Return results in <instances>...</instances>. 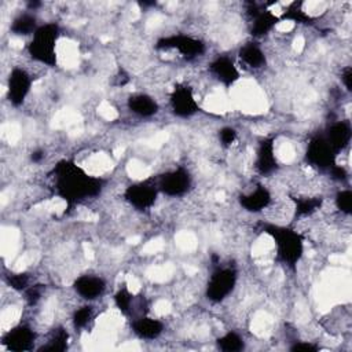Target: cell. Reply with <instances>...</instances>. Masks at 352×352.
Wrapping results in <instances>:
<instances>
[{"mask_svg":"<svg viewBox=\"0 0 352 352\" xmlns=\"http://www.w3.org/2000/svg\"><path fill=\"white\" fill-rule=\"evenodd\" d=\"M155 48L162 51L175 50L186 59H195L206 51V45L201 38L182 33L160 37L155 43Z\"/></svg>","mask_w":352,"mask_h":352,"instance_id":"obj_5","label":"cell"},{"mask_svg":"<svg viewBox=\"0 0 352 352\" xmlns=\"http://www.w3.org/2000/svg\"><path fill=\"white\" fill-rule=\"evenodd\" d=\"M92 319H94V307L89 304H85L73 312L72 323H73L74 329L82 330V329L88 327V324L92 322Z\"/></svg>","mask_w":352,"mask_h":352,"instance_id":"obj_26","label":"cell"},{"mask_svg":"<svg viewBox=\"0 0 352 352\" xmlns=\"http://www.w3.org/2000/svg\"><path fill=\"white\" fill-rule=\"evenodd\" d=\"M323 198L322 197H300L294 198V210L300 217L311 216L322 208Z\"/></svg>","mask_w":352,"mask_h":352,"instance_id":"obj_22","label":"cell"},{"mask_svg":"<svg viewBox=\"0 0 352 352\" xmlns=\"http://www.w3.org/2000/svg\"><path fill=\"white\" fill-rule=\"evenodd\" d=\"M279 168L278 158L275 154V140L274 138H264L258 142L256 157H254V169L261 176H270Z\"/></svg>","mask_w":352,"mask_h":352,"instance_id":"obj_13","label":"cell"},{"mask_svg":"<svg viewBox=\"0 0 352 352\" xmlns=\"http://www.w3.org/2000/svg\"><path fill=\"white\" fill-rule=\"evenodd\" d=\"M160 190L157 180L147 179L129 184L124 191V199L138 210H147L153 208L158 198Z\"/></svg>","mask_w":352,"mask_h":352,"instance_id":"obj_6","label":"cell"},{"mask_svg":"<svg viewBox=\"0 0 352 352\" xmlns=\"http://www.w3.org/2000/svg\"><path fill=\"white\" fill-rule=\"evenodd\" d=\"M4 280L7 286L15 292H25L30 286V278L26 272H8Z\"/></svg>","mask_w":352,"mask_h":352,"instance_id":"obj_27","label":"cell"},{"mask_svg":"<svg viewBox=\"0 0 352 352\" xmlns=\"http://www.w3.org/2000/svg\"><path fill=\"white\" fill-rule=\"evenodd\" d=\"M238 138V132L232 126H223L219 131V140L223 147H230Z\"/></svg>","mask_w":352,"mask_h":352,"instance_id":"obj_30","label":"cell"},{"mask_svg":"<svg viewBox=\"0 0 352 352\" xmlns=\"http://www.w3.org/2000/svg\"><path fill=\"white\" fill-rule=\"evenodd\" d=\"M341 81L345 87V89L348 92L352 91V67L351 66H345L341 72Z\"/></svg>","mask_w":352,"mask_h":352,"instance_id":"obj_34","label":"cell"},{"mask_svg":"<svg viewBox=\"0 0 352 352\" xmlns=\"http://www.w3.org/2000/svg\"><path fill=\"white\" fill-rule=\"evenodd\" d=\"M73 290L84 300L94 301L99 298L106 290V282L99 275L84 274L74 279Z\"/></svg>","mask_w":352,"mask_h":352,"instance_id":"obj_14","label":"cell"},{"mask_svg":"<svg viewBox=\"0 0 352 352\" xmlns=\"http://www.w3.org/2000/svg\"><path fill=\"white\" fill-rule=\"evenodd\" d=\"M248 14L250 16L249 32L254 38H261L268 33H271L280 21V18L275 15L271 10H267V8L263 10L256 3H249Z\"/></svg>","mask_w":352,"mask_h":352,"instance_id":"obj_11","label":"cell"},{"mask_svg":"<svg viewBox=\"0 0 352 352\" xmlns=\"http://www.w3.org/2000/svg\"><path fill=\"white\" fill-rule=\"evenodd\" d=\"M210 73L217 78L219 82H221L224 87L234 85L239 77V69L236 67L235 62L227 56V55H219L209 63Z\"/></svg>","mask_w":352,"mask_h":352,"instance_id":"obj_15","label":"cell"},{"mask_svg":"<svg viewBox=\"0 0 352 352\" xmlns=\"http://www.w3.org/2000/svg\"><path fill=\"white\" fill-rule=\"evenodd\" d=\"M69 333L63 327H56L52 330L47 344L38 348V351H50V352H63L67 349Z\"/></svg>","mask_w":352,"mask_h":352,"instance_id":"obj_23","label":"cell"},{"mask_svg":"<svg viewBox=\"0 0 352 352\" xmlns=\"http://www.w3.org/2000/svg\"><path fill=\"white\" fill-rule=\"evenodd\" d=\"M36 337L37 334L30 326L19 323L3 334L1 344L8 351L23 352L33 348Z\"/></svg>","mask_w":352,"mask_h":352,"instance_id":"obj_12","label":"cell"},{"mask_svg":"<svg viewBox=\"0 0 352 352\" xmlns=\"http://www.w3.org/2000/svg\"><path fill=\"white\" fill-rule=\"evenodd\" d=\"M38 26L37 16L33 12H22L12 19L10 32L15 36H33Z\"/></svg>","mask_w":352,"mask_h":352,"instance_id":"obj_21","label":"cell"},{"mask_svg":"<svg viewBox=\"0 0 352 352\" xmlns=\"http://www.w3.org/2000/svg\"><path fill=\"white\" fill-rule=\"evenodd\" d=\"M44 157H45V153L43 151V150H40V148H37V150H34L32 154H30V160L33 161V162H41L43 160H44Z\"/></svg>","mask_w":352,"mask_h":352,"instance_id":"obj_35","label":"cell"},{"mask_svg":"<svg viewBox=\"0 0 352 352\" xmlns=\"http://www.w3.org/2000/svg\"><path fill=\"white\" fill-rule=\"evenodd\" d=\"M25 300L29 305H34L43 296V285H30L25 292Z\"/></svg>","mask_w":352,"mask_h":352,"instance_id":"obj_31","label":"cell"},{"mask_svg":"<svg viewBox=\"0 0 352 352\" xmlns=\"http://www.w3.org/2000/svg\"><path fill=\"white\" fill-rule=\"evenodd\" d=\"M191 173L184 166H176L166 170L157 179L160 192L165 194L166 197H182L191 188Z\"/></svg>","mask_w":352,"mask_h":352,"instance_id":"obj_7","label":"cell"},{"mask_svg":"<svg viewBox=\"0 0 352 352\" xmlns=\"http://www.w3.org/2000/svg\"><path fill=\"white\" fill-rule=\"evenodd\" d=\"M305 160L311 166L329 170L334 164H337V153L333 150L323 135H315L311 138L307 146Z\"/></svg>","mask_w":352,"mask_h":352,"instance_id":"obj_9","label":"cell"},{"mask_svg":"<svg viewBox=\"0 0 352 352\" xmlns=\"http://www.w3.org/2000/svg\"><path fill=\"white\" fill-rule=\"evenodd\" d=\"M60 36V29L55 22H47L37 28L30 41L28 43V54L41 65L54 67L58 63L56 43Z\"/></svg>","mask_w":352,"mask_h":352,"instance_id":"obj_3","label":"cell"},{"mask_svg":"<svg viewBox=\"0 0 352 352\" xmlns=\"http://www.w3.org/2000/svg\"><path fill=\"white\" fill-rule=\"evenodd\" d=\"M114 305L122 315H129L132 312V305H133V294L129 292L128 287H120L114 296Z\"/></svg>","mask_w":352,"mask_h":352,"instance_id":"obj_25","label":"cell"},{"mask_svg":"<svg viewBox=\"0 0 352 352\" xmlns=\"http://www.w3.org/2000/svg\"><path fill=\"white\" fill-rule=\"evenodd\" d=\"M238 58L243 65H246L248 67H250L253 70L263 69L267 65V56H265L263 48L260 47V44H257L254 41H249V43L243 44L238 50Z\"/></svg>","mask_w":352,"mask_h":352,"instance_id":"obj_20","label":"cell"},{"mask_svg":"<svg viewBox=\"0 0 352 352\" xmlns=\"http://www.w3.org/2000/svg\"><path fill=\"white\" fill-rule=\"evenodd\" d=\"M217 348L224 352H239L245 348L243 338L235 331H227L216 340Z\"/></svg>","mask_w":352,"mask_h":352,"instance_id":"obj_24","label":"cell"},{"mask_svg":"<svg viewBox=\"0 0 352 352\" xmlns=\"http://www.w3.org/2000/svg\"><path fill=\"white\" fill-rule=\"evenodd\" d=\"M279 18L280 19H289V21H293L296 23H309L312 21L311 16L308 14H305L300 8H290L282 16H279Z\"/></svg>","mask_w":352,"mask_h":352,"instance_id":"obj_29","label":"cell"},{"mask_svg":"<svg viewBox=\"0 0 352 352\" xmlns=\"http://www.w3.org/2000/svg\"><path fill=\"white\" fill-rule=\"evenodd\" d=\"M329 173L331 175V177L337 182H345L348 179V172L346 169L342 166V165H338V164H334L330 169H329Z\"/></svg>","mask_w":352,"mask_h":352,"instance_id":"obj_33","label":"cell"},{"mask_svg":"<svg viewBox=\"0 0 352 352\" xmlns=\"http://www.w3.org/2000/svg\"><path fill=\"white\" fill-rule=\"evenodd\" d=\"M238 202L243 210L249 213H260L271 205L272 194L265 186L258 184L252 191L241 194L238 197Z\"/></svg>","mask_w":352,"mask_h":352,"instance_id":"obj_16","label":"cell"},{"mask_svg":"<svg viewBox=\"0 0 352 352\" xmlns=\"http://www.w3.org/2000/svg\"><path fill=\"white\" fill-rule=\"evenodd\" d=\"M334 204L341 213L351 214L352 213V191L349 188L340 190L334 197Z\"/></svg>","mask_w":352,"mask_h":352,"instance_id":"obj_28","label":"cell"},{"mask_svg":"<svg viewBox=\"0 0 352 352\" xmlns=\"http://www.w3.org/2000/svg\"><path fill=\"white\" fill-rule=\"evenodd\" d=\"M329 144L333 147V150L338 154L342 151L352 139V128L348 121H337L331 124L324 135Z\"/></svg>","mask_w":352,"mask_h":352,"instance_id":"obj_18","label":"cell"},{"mask_svg":"<svg viewBox=\"0 0 352 352\" xmlns=\"http://www.w3.org/2000/svg\"><path fill=\"white\" fill-rule=\"evenodd\" d=\"M32 85L33 78L26 69L12 67L7 77V99L10 104L14 107L22 106L30 94Z\"/></svg>","mask_w":352,"mask_h":352,"instance_id":"obj_8","label":"cell"},{"mask_svg":"<svg viewBox=\"0 0 352 352\" xmlns=\"http://www.w3.org/2000/svg\"><path fill=\"white\" fill-rule=\"evenodd\" d=\"M132 331L142 340L153 341L164 333V323L151 316H140L132 322Z\"/></svg>","mask_w":352,"mask_h":352,"instance_id":"obj_19","label":"cell"},{"mask_svg":"<svg viewBox=\"0 0 352 352\" xmlns=\"http://www.w3.org/2000/svg\"><path fill=\"white\" fill-rule=\"evenodd\" d=\"M263 231L274 241L276 261L294 271L304 254V236L297 230L279 224H264Z\"/></svg>","mask_w":352,"mask_h":352,"instance_id":"obj_2","label":"cell"},{"mask_svg":"<svg viewBox=\"0 0 352 352\" xmlns=\"http://www.w3.org/2000/svg\"><path fill=\"white\" fill-rule=\"evenodd\" d=\"M169 106L173 116L190 118L199 111L198 100L192 89L186 84H176L169 95Z\"/></svg>","mask_w":352,"mask_h":352,"instance_id":"obj_10","label":"cell"},{"mask_svg":"<svg viewBox=\"0 0 352 352\" xmlns=\"http://www.w3.org/2000/svg\"><path fill=\"white\" fill-rule=\"evenodd\" d=\"M126 106L131 113L142 118H150L158 114L160 104L158 102L148 94H133L126 99Z\"/></svg>","mask_w":352,"mask_h":352,"instance_id":"obj_17","label":"cell"},{"mask_svg":"<svg viewBox=\"0 0 352 352\" xmlns=\"http://www.w3.org/2000/svg\"><path fill=\"white\" fill-rule=\"evenodd\" d=\"M319 349L318 345L312 344V342H308V341H296L292 346H290V351L293 352H316Z\"/></svg>","mask_w":352,"mask_h":352,"instance_id":"obj_32","label":"cell"},{"mask_svg":"<svg viewBox=\"0 0 352 352\" xmlns=\"http://www.w3.org/2000/svg\"><path fill=\"white\" fill-rule=\"evenodd\" d=\"M52 187L56 197L66 202L67 209L98 197L103 187L102 177L89 175L73 160H60L51 170Z\"/></svg>","mask_w":352,"mask_h":352,"instance_id":"obj_1","label":"cell"},{"mask_svg":"<svg viewBox=\"0 0 352 352\" xmlns=\"http://www.w3.org/2000/svg\"><path fill=\"white\" fill-rule=\"evenodd\" d=\"M238 280V272L234 267H219L216 268L206 283L205 296L213 302L219 304L224 301L235 289Z\"/></svg>","mask_w":352,"mask_h":352,"instance_id":"obj_4","label":"cell"}]
</instances>
